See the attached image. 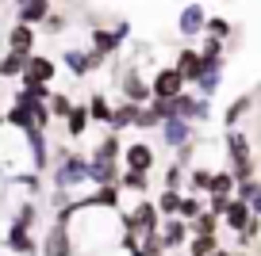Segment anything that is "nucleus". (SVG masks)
I'll list each match as a JSON object with an SVG mask.
<instances>
[{"mask_svg":"<svg viewBox=\"0 0 261 256\" xmlns=\"http://www.w3.org/2000/svg\"><path fill=\"white\" fill-rule=\"evenodd\" d=\"M89 153H77V149H62L50 165V187H62V191L77 195L81 187H89Z\"/></svg>","mask_w":261,"mask_h":256,"instance_id":"nucleus-1","label":"nucleus"},{"mask_svg":"<svg viewBox=\"0 0 261 256\" xmlns=\"http://www.w3.org/2000/svg\"><path fill=\"white\" fill-rule=\"evenodd\" d=\"M223 145H227V157H230V172H234L238 180L246 176H257V157H253V142L242 134L238 126H230L227 134H223Z\"/></svg>","mask_w":261,"mask_h":256,"instance_id":"nucleus-2","label":"nucleus"},{"mask_svg":"<svg viewBox=\"0 0 261 256\" xmlns=\"http://www.w3.org/2000/svg\"><path fill=\"white\" fill-rule=\"evenodd\" d=\"M158 226H162V210H158V203L146 199V195L139 199V207L119 210V230L135 233V237H142V233H154Z\"/></svg>","mask_w":261,"mask_h":256,"instance_id":"nucleus-3","label":"nucleus"},{"mask_svg":"<svg viewBox=\"0 0 261 256\" xmlns=\"http://www.w3.org/2000/svg\"><path fill=\"white\" fill-rule=\"evenodd\" d=\"M104 61L108 57L100 54V50H92V46H65L62 50V65L69 69V77H89V73H96V69H104Z\"/></svg>","mask_w":261,"mask_h":256,"instance_id":"nucleus-4","label":"nucleus"},{"mask_svg":"<svg viewBox=\"0 0 261 256\" xmlns=\"http://www.w3.org/2000/svg\"><path fill=\"white\" fill-rule=\"evenodd\" d=\"M39 256H77V241H73V226L50 222L46 233L39 241Z\"/></svg>","mask_w":261,"mask_h":256,"instance_id":"nucleus-5","label":"nucleus"},{"mask_svg":"<svg viewBox=\"0 0 261 256\" xmlns=\"http://www.w3.org/2000/svg\"><path fill=\"white\" fill-rule=\"evenodd\" d=\"M127 35H130V23H127V19H119L115 27H92V31H89V46L100 50L104 57H112V54H119V50H123Z\"/></svg>","mask_w":261,"mask_h":256,"instance_id":"nucleus-6","label":"nucleus"},{"mask_svg":"<svg viewBox=\"0 0 261 256\" xmlns=\"http://www.w3.org/2000/svg\"><path fill=\"white\" fill-rule=\"evenodd\" d=\"M158 134H162V149H177V145L196 138V122L185 119V115H169V119H162Z\"/></svg>","mask_w":261,"mask_h":256,"instance_id":"nucleus-7","label":"nucleus"},{"mask_svg":"<svg viewBox=\"0 0 261 256\" xmlns=\"http://www.w3.org/2000/svg\"><path fill=\"white\" fill-rule=\"evenodd\" d=\"M185 88H188V80L180 77L177 65H158V73L150 77V92H154L158 100H173V96H180Z\"/></svg>","mask_w":261,"mask_h":256,"instance_id":"nucleus-8","label":"nucleus"},{"mask_svg":"<svg viewBox=\"0 0 261 256\" xmlns=\"http://www.w3.org/2000/svg\"><path fill=\"white\" fill-rule=\"evenodd\" d=\"M173 107H177V115H185V119H192L196 126L200 122H207L212 119V96H200V92H180V96H173Z\"/></svg>","mask_w":261,"mask_h":256,"instance_id":"nucleus-9","label":"nucleus"},{"mask_svg":"<svg viewBox=\"0 0 261 256\" xmlns=\"http://www.w3.org/2000/svg\"><path fill=\"white\" fill-rule=\"evenodd\" d=\"M119 96L123 100H135V104H150L154 92H150V80L139 73V65H127L119 73Z\"/></svg>","mask_w":261,"mask_h":256,"instance_id":"nucleus-10","label":"nucleus"},{"mask_svg":"<svg viewBox=\"0 0 261 256\" xmlns=\"http://www.w3.org/2000/svg\"><path fill=\"white\" fill-rule=\"evenodd\" d=\"M4 248H8L12 256H35L39 252V237H35V230H27V226L8 222L4 226Z\"/></svg>","mask_w":261,"mask_h":256,"instance_id":"nucleus-11","label":"nucleus"},{"mask_svg":"<svg viewBox=\"0 0 261 256\" xmlns=\"http://www.w3.org/2000/svg\"><path fill=\"white\" fill-rule=\"evenodd\" d=\"M58 69L62 65L54 61V57H46V54H27V65H23V84H54V77H58Z\"/></svg>","mask_w":261,"mask_h":256,"instance_id":"nucleus-12","label":"nucleus"},{"mask_svg":"<svg viewBox=\"0 0 261 256\" xmlns=\"http://www.w3.org/2000/svg\"><path fill=\"white\" fill-rule=\"evenodd\" d=\"M204 23H207V8L196 4V0H188L185 8L177 12V35L180 39H200V35H204Z\"/></svg>","mask_w":261,"mask_h":256,"instance_id":"nucleus-13","label":"nucleus"},{"mask_svg":"<svg viewBox=\"0 0 261 256\" xmlns=\"http://www.w3.org/2000/svg\"><path fill=\"white\" fill-rule=\"evenodd\" d=\"M89 161H92V165H123V138L115 134V130H104L100 142L92 145Z\"/></svg>","mask_w":261,"mask_h":256,"instance_id":"nucleus-14","label":"nucleus"},{"mask_svg":"<svg viewBox=\"0 0 261 256\" xmlns=\"http://www.w3.org/2000/svg\"><path fill=\"white\" fill-rule=\"evenodd\" d=\"M23 142H27V157H31V168H35V172H50V165H54V153H50L46 130H31V134H23Z\"/></svg>","mask_w":261,"mask_h":256,"instance_id":"nucleus-15","label":"nucleus"},{"mask_svg":"<svg viewBox=\"0 0 261 256\" xmlns=\"http://www.w3.org/2000/svg\"><path fill=\"white\" fill-rule=\"evenodd\" d=\"M158 165V153L150 142H130L123 145V168H142V172H154Z\"/></svg>","mask_w":261,"mask_h":256,"instance_id":"nucleus-16","label":"nucleus"},{"mask_svg":"<svg viewBox=\"0 0 261 256\" xmlns=\"http://www.w3.org/2000/svg\"><path fill=\"white\" fill-rule=\"evenodd\" d=\"M162 241H165V248L169 252H180V248L188 245V222L180 214H169V218H162Z\"/></svg>","mask_w":261,"mask_h":256,"instance_id":"nucleus-17","label":"nucleus"},{"mask_svg":"<svg viewBox=\"0 0 261 256\" xmlns=\"http://www.w3.org/2000/svg\"><path fill=\"white\" fill-rule=\"evenodd\" d=\"M123 203V187L119 184H96L89 195H85V207H100V210H119Z\"/></svg>","mask_w":261,"mask_h":256,"instance_id":"nucleus-18","label":"nucleus"},{"mask_svg":"<svg viewBox=\"0 0 261 256\" xmlns=\"http://www.w3.org/2000/svg\"><path fill=\"white\" fill-rule=\"evenodd\" d=\"M35 42H39V27H31V23H12L8 27V50H16V54H35Z\"/></svg>","mask_w":261,"mask_h":256,"instance_id":"nucleus-19","label":"nucleus"},{"mask_svg":"<svg viewBox=\"0 0 261 256\" xmlns=\"http://www.w3.org/2000/svg\"><path fill=\"white\" fill-rule=\"evenodd\" d=\"M50 12H54V4H50V0H16V19H19V23L42 27Z\"/></svg>","mask_w":261,"mask_h":256,"instance_id":"nucleus-20","label":"nucleus"},{"mask_svg":"<svg viewBox=\"0 0 261 256\" xmlns=\"http://www.w3.org/2000/svg\"><path fill=\"white\" fill-rule=\"evenodd\" d=\"M180 69V77L188 80V88H192L196 80H200V73H204V54H200V46H185L177 54V61H173Z\"/></svg>","mask_w":261,"mask_h":256,"instance_id":"nucleus-21","label":"nucleus"},{"mask_svg":"<svg viewBox=\"0 0 261 256\" xmlns=\"http://www.w3.org/2000/svg\"><path fill=\"white\" fill-rule=\"evenodd\" d=\"M142 104H135V100H119V104L112 107V119H108V130H115V134H123V130L135 126V115H139Z\"/></svg>","mask_w":261,"mask_h":256,"instance_id":"nucleus-22","label":"nucleus"},{"mask_svg":"<svg viewBox=\"0 0 261 256\" xmlns=\"http://www.w3.org/2000/svg\"><path fill=\"white\" fill-rule=\"evenodd\" d=\"M62 122H65V134H69V138H73V142H77V138H81L85 130L92 126V115H89V104H77V100H73V107H69V115H65Z\"/></svg>","mask_w":261,"mask_h":256,"instance_id":"nucleus-23","label":"nucleus"},{"mask_svg":"<svg viewBox=\"0 0 261 256\" xmlns=\"http://www.w3.org/2000/svg\"><path fill=\"white\" fill-rule=\"evenodd\" d=\"M253 218V210H250V203L246 199H238V195H230V203H227V210H223V226H227V230H242L246 222H250Z\"/></svg>","mask_w":261,"mask_h":256,"instance_id":"nucleus-24","label":"nucleus"},{"mask_svg":"<svg viewBox=\"0 0 261 256\" xmlns=\"http://www.w3.org/2000/svg\"><path fill=\"white\" fill-rule=\"evenodd\" d=\"M115 184H119L123 191H130V195H146L150 191V172H142V168H123Z\"/></svg>","mask_w":261,"mask_h":256,"instance_id":"nucleus-25","label":"nucleus"},{"mask_svg":"<svg viewBox=\"0 0 261 256\" xmlns=\"http://www.w3.org/2000/svg\"><path fill=\"white\" fill-rule=\"evenodd\" d=\"M250 111H253V92H246V96H238L234 104H227V111H223V126H227V130L238 126Z\"/></svg>","mask_w":261,"mask_h":256,"instance_id":"nucleus-26","label":"nucleus"},{"mask_svg":"<svg viewBox=\"0 0 261 256\" xmlns=\"http://www.w3.org/2000/svg\"><path fill=\"white\" fill-rule=\"evenodd\" d=\"M219 248V233H192L185 245V256H212Z\"/></svg>","mask_w":261,"mask_h":256,"instance_id":"nucleus-27","label":"nucleus"},{"mask_svg":"<svg viewBox=\"0 0 261 256\" xmlns=\"http://www.w3.org/2000/svg\"><path fill=\"white\" fill-rule=\"evenodd\" d=\"M23 65H27L23 54L4 50V54H0V80H19V77H23Z\"/></svg>","mask_w":261,"mask_h":256,"instance_id":"nucleus-28","label":"nucleus"},{"mask_svg":"<svg viewBox=\"0 0 261 256\" xmlns=\"http://www.w3.org/2000/svg\"><path fill=\"white\" fill-rule=\"evenodd\" d=\"M4 126H16L19 134H31V130H39V122H35V115H31V111H23V107L12 104L8 111H4Z\"/></svg>","mask_w":261,"mask_h":256,"instance_id":"nucleus-29","label":"nucleus"},{"mask_svg":"<svg viewBox=\"0 0 261 256\" xmlns=\"http://www.w3.org/2000/svg\"><path fill=\"white\" fill-rule=\"evenodd\" d=\"M89 115H92V122H100V126H108V119H112V100L104 96V92H89Z\"/></svg>","mask_w":261,"mask_h":256,"instance_id":"nucleus-30","label":"nucleus"},{"mask_svg":"<svg viewBox=\"0 0 261 256\" xmlns=\"http://www.w3.org/2000/svg\"><path fill=\"white\" fill-rule=\"evenodd\" d=\"M234 184H238V176L230 168H215L212 184H207V195H234Z\"/></svg>","mask_w":261,"mask_h":256,"instance_id":"nucleus-31","label":"nucleus"},{"mask_svg":"<svg viewBox=\"0 0 261 256\" xmlns=\"http://www.w3.org/2000/svg\"><path fill=\"white\" fill-rule=\"evenodd\" d=\"M219 226H223V218L215 214V210H200V214L192 218V222H188V237H192V233H219Z\"/></svg>","mask_w":261,"mask_h":256,"instance_id":"nucleus-32","label":"nucleus"},{"mask_svg":"<svg viewBox=\"0 0 261 256\" xmlns=\"http://www.w3.org/2000/svg\"><path fill=\"white\" fill-rule=\"evenodd\" d=\"M204 207H207V203L200 199V191H180V207H177V214L185 218V222H192V218L200 214Z\"/></svg>","mask_w":261,"mask_h":256,"instance_id":"nucleus-33","label":"nucleus"},{"mask_svg":"<svg viewBox=\"0 0 261 256\" xmlns=\"http://www.w3.org/2000/svg\"><path fill=\"white\" fill-rule=\"evenodd\" d=\"M207 184H212V168H200V165H192V168H188L185 191H200V195H207Z\"/></svg>","mask_w":261,"mask_h":256,"instance_id":"nucleus-34","label":"nucleus"},{"mask_svg":"<svg viewBox=\"0 0 261 256\" xmlns=\"http://www.w3.org/2000/svg\"><path fill=\"white\" fill-rule=\"evenodd\" d=\"M154 203H158V210H162V218L177 214V207H180V187H162Z\"/></svg>","mask_w":261,"mask_h":256,"instance_id":"nucleus-35","label":"nucleus"},{"mask_svg":"<svg viewBox=\"0 0 261 256\" xmlns=\"http://www.w3.org/2000/svg\"><path fill=\"white\" fill-rule=\"evenodd\" d=\"M204 35H212V39H223V42H227L230 35H234V23H230L227 16H207V23H204Z\"/></svg>","mask_w":261,"mask_h":256,"instance_id":"nucleus-36","label":"nucleus"},{"mask_svg":"<svg viewBox=\"0 0 261 256\" xmlns=\"http://www.w3.org/2000/svg\"><path fill=\"white\" fill-rule=\"evenodd\" d=\"M185 180H188V168L180 161H169L165 165V176H162V187H180L185 191Z\"/></svg>","mask_w":261,"mask_h":256,"instance_id":"nucleus-37","label":"nucleus"},{"mask_svg":"<svg viewBox=\"0 0 261 256\" xmlns=\"http://www.w3.org/2000/svg\"><path fill=\"white\" fill-rule=\"evenodd\" d=\"M12 222H19V226H27V230H35V226H39V199H23Z\"/></svg>","mask_w":261,"mask_h":256,"instance_id":"nucleus-38","label":"nucleus"},{"mask_svg":"<svg viewBox=\"0 0 261 256\" xmlns=\"http://www.w3.org/2000/svg\"><path fill=\"white\" fill-rule=\"evenodd\" d=\"M50 119L54 122H62L65 115H69V107H73V100H69V92H50Z\"/></svg>","mask_w":261,"mask_h":256,"instance_id":"nucleus-39","label":"nucleus"},{"mask_svg":"<svg viewBox=\"0 0 261 256\" xmlns=\"http://www.w3.org/2000/svg\"><path fill=\"white\" fill-rule=\"evenodd\" d=\"M158 230H162V226H158ZM142 233L139 237V245H142V252L146 256H169V248H165V241H162V233Z\"/></svg>","mask_w":261,"mask_h":256,"instance_id":"nucleus-40","label":"nucleus"},{"mask_svg":"<svg viewBox=\"0 0 261 256\" xmlns=\"http://www.w3.org/2000/svg\"><path fill=\"white\" fill-rule=\"evenodd\" d=\"M158 126H162V115L154 111V104H142L135 115V130H158Z\"/></svg>","mask_w":261,"mask_h":256,"instance_id":"nucleus-41","label":"nucleus"},{"mask_svg":"<svg viewBox=\"0 0 261 256\" xmlns=\"http://www.w3.org/2000/svg\"><path fill=\"white\" fill-rule=\"evenodd\" d=\"M173 153H177V157H173V161H180V165H185V168H192V153H196V138H192V142H185V145H177V149H173Z\"/></svg>","mask_w":261,"mask_h":256,"instance_id":"nucleus-42","label":"nucleus"},{"mask_svg":"<svg viewBox=\"0 0 261 256\" xmlns=\"http://www.w3.org/2000/svg\"><path fill=\"white\" fill-rule=\"evenodd\" d=\"M42 31L62 35V31H65V16H62V12H50V16H46V23H42Z\"/></svg>","mask_w":261,"mask_h":256,"instance_id":"nucleus-43","label":"nucleus"},{"mask_svg":"<svg viewBox=\"0 0 261 256\" xmlns=\"http://www.w3.org/2000/svg\"><path fill=\"white\" fill-rule=\"evenodd\" d=\"M227 203H230V195H207V210H215L219 218H223V210H227Z\"/></svg>","mask_w":261,"mask_h":256,"instance_id":"nucleus-44","label":"nucleus"},{"mask_svg":"<svg viewBox=\"0 0 261 256\" xmlns=\"http://www.w3.org/2000/svg\"><path fill=\"white\" fill-rule=\"evenodd\" d=\"M250 210L261 214V180H257V187H253V195H250Z\"/></svg>","mask_w":261,"mask_h":256,"instance_id":"nucleus-45","label":"nucleus"},{"mask_svg":"<svg viewBox=\"0 0 261 256\" xmlns=\"http://www.w3.org/2000/svg\"><path fill=\"white\" fill-rule=\"evenodd\" d=\"M212 256H238V252H230V248H223V245H219V248H215Z\"/></svg>","mask_w":261,"mask_h":256,"instance_id":"nucleus-46","label":"nucleus"},{"mask_svg":"<svg viewBox=\"0 0 261 256\" xmlns=\"http://www.w3.org/2000/svg\"><path fill=\"white\" fill-rule=\"evenodd\" d=\"M0 126H4V111H0Z\"/></svg>","mask_w":261,"mask_h":256,"instance_id":"nucleus-47","label":"nucleus"},{"mask_svg":"<svg viewBox=\"0 0 261 256\" xmlns=\"http://www.w3.org/2000/svg\"><path fill=\"white\" fill-rule=\"evenodd\" d=\"M0 4H4V0H0Z\"/></svg>","mask_w":261,"mask_h":256,"instance_id":"nucleus-48","label":"nucleus"}]
</instances>
